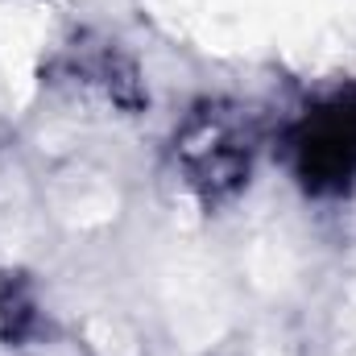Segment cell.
Listing matches in <instances>:
<instances>
[{
  "instance_id": "cell-1",
  "label": "cell",
  "mask_w": 356,
  "mask_h": 356,
  "mask_svg": "<svg viewBox=\"0 0 356 356\" xmlns=\"http://www.w3.org/2000/svg\"><path fill=\"white\" fill-rule=\"evenodd\" d=\"M257 133L253 120L232 104L195 108L175 133V162L186 186L207 203L232 199L253 175Z\"/></svg>"
},
{
  "instance_id": "cell-2",
  "label": "cell",
  "mask_w": 356,
  "mask_h": 356,
  "mask_svg": "<svg viewBox=\"0 0 356 356\" xmlns=\"http://www.w3.org/2000/svg\"><path fill=\"white\" fill-rule=\"evenodd\" d=\"M282 154L290 175L311 195H344L356 182V83L340 88L311 108H302L286 137Z\"/></svg>"
},
{
  "instance_id": "cell-3",
  "label": "cell",
  "mask_w": 356,
  "mask_h": 356,
  "mask_svg": "<svg viewBox=\"0 0 356 356\" xmlns=\"http://www.w3.org/2000/svg\"><path fill=\"white\" fill-rule=\"evenodd\" d=\"M29 311H33V302L25 298V290H17V286H4V294H0V319H4V336H21L25 332V323H29Z\"/></svg>"
}]
</instances>
